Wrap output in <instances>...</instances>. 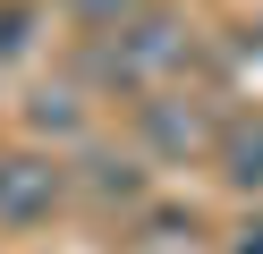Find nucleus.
<instances>
[{"mask_svg": "<svg viewBox=\"0 0 263 254\" xmlns=\"http://www.w3.org/2000/svg\"><path fill=\"white\" fill-rule=\"evenodd\" d=\"M221 161H229L238 186H263V127H238V135L221 144Z\"/></svg>", "mask_w": 263, "mask_h": 254, "instance_id": "1", "label": "nucleus"}]
</instances>
